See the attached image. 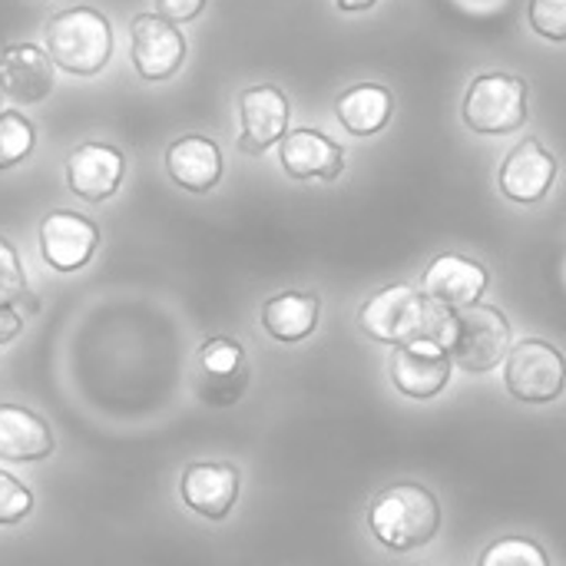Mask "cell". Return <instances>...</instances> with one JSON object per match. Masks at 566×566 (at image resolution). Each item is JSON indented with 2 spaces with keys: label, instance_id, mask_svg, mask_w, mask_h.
Instances as JSON below:
<instances>
[{
  "label": "cell",
  "instance_id": "1",
  "mask_svg": "<svg viewBox=\"0 0 566 566\" xmlns=\"http://www.w3.org/2000/svg\"><path fill=\"white\" fill-rule=\"evenodd\" d=\"M358 325L368 338L395 348L434 345L448 352L454 332V312L411 285H388L361 305Z\"/></svg>",
  "mask_w": 566,
  "mask_h": 566
},
{
  "label": "cell",
  "instance_id": "2",
  "mask_svg": "<svg viewBox=\"0 0 566 566\" xmlns=\"http://www.w3.org/2000/svg\"><path fill=\"white\" fill-rule=\"evenodd\" d=\"M43 46L56 70L70 76H96L113 60V23L96 7H70L46 20Z\"/></svg>",
  "mask_w": 566,
  "mask_h": 566
},
{
  "label": "cell",
  "instance_id": "3",
  "mask_svg": "<svg viewBox=\"0 0 566 566\" xmlns=\"http://www.w3.org/2000/svg\"><path fill=\"white\" fill-rule=\"evenodd\" d=\"M368 527L378 544L395 554L421 551L441 531V504L421 484H395L371 501Z\"/></svg>",
  "mask_w": 566,
  "mask_h": 566
},
{
  "label": "cell",
  "instance_id": "4",
  "mask_svg": "<svg viewBox=\"0 0 566 566\" xmlns=\"http://www.w3.org/2000/svg\"><path fill=\"white\" fill-rule=\"evenodd\" d=\"M511 355V325L494 305H471L454 312V332L448 342V358L464 371H494Z\"/></svg>",
  "mask_w": 566,
  "mask_h": 566
},
{
  "label": "cell",
  "instance_id": "5",
  "mask_svg": "<svg viewBox=\"0 0 566 566\" xmlns=\"http://www.w3.org/2000/svg\"><path fill=\"white\" fill-rule=\"evenodd\" d=\"M464 123L484 136H504L527 123V83L511 73H481L464 99Z\"/></svg>",
  "mask_w": 566,
  "mask_h": 566
},
{
  "label": "cell",
  "instance_id": "6",
  "mask_svg": "<svg viewBox=\"0 0 566 566\" xmlns=\"http://www.w3.org/2000/svg\"><path fill=\"white\" fill-rule=\"evenodd\" d=\"M504 385L524 405H551L564 395L566 358L554 345L527 338L511 348Z\"/></svg>",
  "mask_w": 566,
  "mask_h": 566
},
{
  "label": "cell",
  "instance_id": "7",
  "mask_svg": "<svg viewBox=\"0 0 566 566\" xmlns=\"http://www.w3.org/2000/svg\"><path fill=\"white\" fill-rule=\"evenodd\" d=\"M129 60H133V70L149 83H163V80L176 76L186 63V36H182L179 23L159 17V13L133 17Z\"/></svg>",
  "mask_w": 566,
  "mask_h": 566
},
{
  "label": "cell",
  "instance_id": "8",
  "mask_svg": "<svg viewBox=\"0 0 566 566\" xmlns=\"http://www.w3.org/2000/svg\"><path fill=\"white\" fill-rule=\"evenodd\" d=\"M40 255L53 272H80L90 265V259L99 249V229L93 219L80 216V212H66L56 209L50 216H43L40 222Z\"/></svg>",
  "mask_w": 566,
  "mask_h": 566
},
{
  "label": "cell",
  "instance_id": "9",
  "mask_svg": "<svg viewBox=\"0 0 566 566\" xmlns=\"http://www.w3.org/2000/svg\"><path fill=\"white\" fill-rule=\"evenodd\" d=\"M249 388V361L239 342L209 338L199 348V381L196 391L209 408L235 405Z\"/></svg>",
  "mask_w": 566,
  "mask_h": 566
},
{
  "label": "cell",
  "instance_id": "10",
  "mask_svg": "<svg viewBox=\"0 0 566 566\" xmlns=\"http://www.w3.org/2000/svg\"><path fill=\"white\" fill-rule=\"evenodd\" d=\"M289 116H292L289 96L279 86H272V83L249 86L239 96V119H242L239 149L249 156H262L265 149H272L275 143L285 139Z\"/></svg>",
  "mask_w": 566,
  "mask_h": 566
},
{
  "label": "cell",
  "instance_id": "11",
  "mask_svg": "<svg viewBox=\"0 0 566 566\" xmlns=\"http://www.w3.org/2000/svg\"><path fill=\"white\" fill-rule=\"evenodd\" d=\"M56 86V63L46 46L36 43H10L0 50V96L33 106L43 103Z\"/></svg>",
  "mask_w": 566,
  "mask_h": 566
},
{
  "label": "cell",
  "instance_id": "12",
  "mask_svg": "<svg viewBox=\"0 0 566 566\" xmlns=\"http://www.w3.org/2000/svg\"><path fill=\"white\" fill-rule=\"evenodd\" d=\"M126 156L106 143H80L66 156V186L83 202H106L119 192Z\"/></svg>",
  "mask_w": 566,
  "mask_h": 566
},
{
  "label": "cell",
  "instance_id": "13",
  "mask_svg": "<svg viewBox=\"0 0 566 566\" xmlns=\"http://www.w3.org/2000/svg\"><path fill=\"white\" fill-rule=\"evenodd\" d=\"M179 497L192 514L226 521L239 501V471L222 461H192L179 478Z\"/></svg>",
  "mask_w": 566,
  "mask_h": 566
},
{
  "label": "cell",
  "instance_id": "14",
  "mask_svg": "<svg viewBox=\"0 0 566 566\" xmlns=\"http://www.w3.org/2000/svg\"><path fill=\"white\" fill-rule=\"evenodd\" d=\"M491 285V272L474 262V259H464V255H438L428 269H424V279H421V292L434 302H441L444 308L451 312H461V308H471L484 298Z\"/></svg>",
  "mask_w": 566,
  "mask_h": 566
},
{
  "label": "cell",
  "instance_id": "15",
  "mask_svg": "<svg viewBox=\"0 0 566 566\" xmlns=\"http://www.w3.org/2000/svg\"><path fill=\"white\" fill-rule=\"evenodd\" d=\"M554 176H557V159L547 153V146L541 139H524L507 153L501 166V189L507 199L521 206H534L551 192Z\"/></svg>",
  "mask_w": 566,
  "mask_h": 566
},
{
  "label": "cell",
  "instance_id": "16",
  "mask_svg": "<svg viewBox=\"0 0 566 566\" xmlns=\"http://www.w3.org/2000/svg\"><path fill=\"white\" fill-rule=\"evenodd\" d=\"M282 169L292 179H322V182H335L345 169V149L328 139L318 129H292L282 139L279 149Z\"/></svg>",
  "mask_w": 566,
  "mask_h": 566
},
{
  "label": "cell",
  "instance_id": "17",
  "mask_svg": "<svg viewBox=\"0 0 566 566\" xmlns=\"http://www.w3.org/2000/svg\"><path fill=\"white\" fill-rule=\"evenodd\" d=\"M451 365L454 361L448 358V352L434 345H405V348H395L388 371L401 395L415 401H428L444 391L451 378Z\"/></svg>",
  "mask_w": 566,
  "mask_h": 566
},
{
  "label": "cell",
  "instance_id": "18",
  "mask_svg": "<svg viewBox=\"0 0 566 566\" xmlns=\"http://www.w3.org/2000/svg\"><path fill=\"white\" fill-rule=\"evenodd\" d=\"M222 149L209 136H182L166 149V172L186 192H209L222 179Z\"/></svg>",
  "mask_w": 566,
  "mask_h": 566
},
{
  "label": "cell",
  "instance_id": "19",
  "mask_svg": "<svg viewBox=\"0 0 566 566\" xmlns=\"http://www.w3.org/2000/svg\"><path fill=\"white\" fill-rule=\"evenodd\" d=\"M56 448L50 424L20 405H0V461L36 464Z\"/></svg>",
  "mask_w": 566,
  "mask_h": 566
},
{
  "label": "cell",
  "instance_id": "20",
  "mask_svg": "<svg viewBox=\"0 0 566 566\" xmlns=\"http://www.w3.org/2000/svg\"><path fill=\"white\" fill-rule=\"evenodd\" d=\"M322 302L312 292H282L262 305V325L275 342H302L318 325Z\"/></svg>",
  "mask_w": 566,
  "mask_h": 566
},
{
  "label": "cell",
  "instance_id": "21",
  "mask_svg": "<svg viewBox=\"0 0 566 566\" xmlns=\"http://www.w3.org/2000/svg\"><path fill=\"white\" fill-rule=\"evenodd\" d=\"M391 109H395V96L381 83H358L348 93H342L335 103V113L352 136L381 133L391 119Z\"/></svg>",
  "mask_w": 566,
  "mask_h": 566
},
{
  "label": "cell",
  "instance_id": "22",
  "mask_svg": "<svg viewBox=\"0 0 566 566\" xmlns=\"http://www.w3.org/2000/svg\"><path fill=\"white\" fill-rule=\"evenodd\" d=\"M36 146V129L20 109L0 113V172L23 163Z\"/></svg>",
  "mask_w": 566,
  "mask_h": 566
},
{
  "label": "cell",
  "instance_id": "23",
  "mask_svg": "<svg viewBox=\"0 0 566 566\" xmlns=\"http://www.w3.org/2000/svg\"><path fill=\"white\" fill-rule=\"evenodd\" d=\"M478 566H551V560L541 544L527 537H504L484 551Z\"/></svg>",
  "mask_w": 566,
  "mask_h": 566
},
{
  "label": "cell",
  "instance_id": "24",
  "mask_svg": "<svg viewBox=\"0 0 566 566\" xmlns=\"http://www.w3.org/2000/svg\"><path fill=\"white\" fill-rule=\"evenodd\" d=\"M33 511V494L23 481H17L13 474L0 471V527H13L20 521H27Z\"/></svg>",
  "mask_w": 566,
  "mask_h": 566
},
{
  "label": "cell",
  "instance_id": "25",
  "mask_svg": "<svg viewBox=\"0 0 566 566\" xmlns=\"http://www.w3.org/2000/svg\"><path fill=\"white\" fill-rule=\"evenodd\" d=\"M27 292V272L17 249L0 239V305H17Z\"/></svg>",
  "mask_w": 566,
  "mask_h": 566
},
{
  "label": "cell",
  "instance_id": "26",
  "mask_svg": "<svg viewBox=\"0 0 566 566\" xmlns=\"http://www.w3.org/2000/svg\"><path fill=\"white\" fill-rule=\"evenodd\" d=\"M531 23L547 40H566V0H531Z\"/></svg>",
  "mask_w": 566,
  "mask_h": 566
},
{
  "label": "cell",
  "instance_id": "27",
  "mask_svg": "<svg viewBox=\"0 0 566 566\" xmlns=\"http://www.w3.org/2000/svg\"><path fill=\"white\" fill-rule=\"evenodd\" d=\"M206 10V0H156V13L172 23H189Z\"/></svg>",
  "mask_w": 566,
  "mask_h": 566
},
{
  "label": "cell",
  "instance_id": "28",
  "mask_svg": "<svg viewBox=\"0 0 566 566\" xmlns=\"http://www.w3.org/2000/svg\"><path fill=\"white\" fill-rule=\"evenodd\" d=\"M23 328V318L13 305H0V345L13 342Z\"/></svg>",
  "mask_w": 566,
  "mask_h": 566
},
{
  "label": "cell",
  "instance_id": "29",
  "mask_svg": "<svg viewBox=\"0 0 566 566\" xmlns=\"http://www.w3.org/2000/svg\"><path fill=\"white\" fill-rule=\"evenodd\" d=\"M342 10H368V7H375L378 0H335Z\"/></svg>",
  "mask_w": 566,
  "mask_h": 566
},
{
  "label": "cell",
  "instance_id": "30",
  "mask_svg": "<svg viewBox=\"0 0 566 566\" xmlns=\"http://www.w3.org/2000/svg\"><path fill=\"white\" fill-rule=\"evenodd\" d=\"M0 113H3V109H0Z\"/></svg>",
  "mask_w": 566,
  "mask_h": 566
}]
</instances>
